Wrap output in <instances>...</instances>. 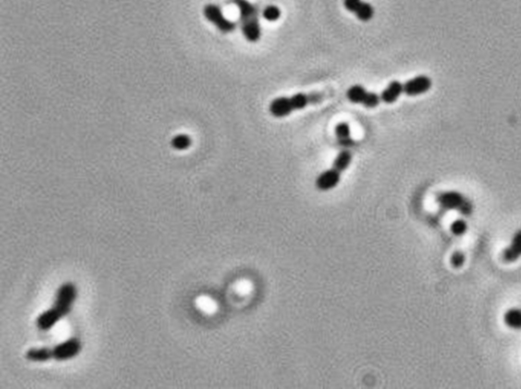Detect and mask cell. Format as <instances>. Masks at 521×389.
Returning <instances> with one entry per match:
<instances>
[{
    "instance_id": "obj_1",
    "label": "cell",
    "mask_w": 521,
    "mask_h": 389,
    "mask_svg": "<svg viewBox=\"0 0 521 389\" xmlns=\"http://www.w3.org/2000/svg\"><path fill=\"white\" fill-rule=\"evenodd\" d=\"M322 96L319 93H298L292 97H279L271 102L269 111L272 116L283 118L291 115L294 111L305 109L309 104L320 102Z\"/></svg>"
},
{
    "instance_id": "obj_2",
    "label": "cell",
    "mask_w": 521,
    "mask_h": 389,
    "mask_svg": "<svg viewBox=\"0 0 521 389\" xmlns=\"http://www.w3.org/2000/svg\"><path fill=\"white\" fill-rule=\"evenodd\" d=\"M235 4L240 11V22L244 37L251 43L260 41L262 30L258 9L248 0H235Z\"/></svg>"
},
{
    "instance_id": "obj_3",
    "label": "cell",
    "mask_w": 521,
    "mask_h": 389,
    "mask_svg": "<svg viewBox=\"0 0 521 389\" xmlns=\"http://www.w3.org/2000/svg\"><path fill=\"white\" fill-rule=\"evenodd\" d=\"M78 295L77 288L73 283H66L62 285L56 293L53 309H55L63 317L68 315L72 310V306L76 301Z\"/></svg>"
},
{
    "instance_id": "obj_4",
    "label": "cell",
    "mask_w": 521,
    "mask_h": 389,
    "mask_svg": "<svg viewBox=\"0 0 521 389\" xmlns=\"http://www.w3.org/2000/svg\"><path fill=\"white\" fill-rule=\"evenodd\" d=\"M346 98L353 104H360L366 108H376L381 103V96L374 92H369L361 85H355L346 92Z\"/></svg>"
},
{
    "instance_id": "obj_5",
    "label": "cell",
    "mask_w": 521,
    "mask_h": 389,
    "mask_svg": "<svg viewBox=\"0 0 521 389\" xmlns=\"http://www.w3.org/2000/svg\"><path fill=\"white\" fill-rule=\"evenodd\" d=\"M438 203L445 210H456L463 215H470L473 210L472 205L462 194L455 191L442 193L438 198Z\"/></svg>"
},
{
    "instance_id": "obj_6",
    "label": "cell",
    "mask_w": 521,
    "mask_h": 389,
    "mask_svg": "<svg viewBox=\"0 0 521 389\" xmlns=\"http://www.w3.org/2000/svg\"><path fill=\"white\" fill-rule=\"evenodd\" d=\"M205 18L222 33H231L237 29V24L226 19L219 7L208 5L204 9Z\"/></svg>"
},
{
    "instance_id": "obj_7",
    "label": "cell",
    "mask_w": 521,
    "mask_h": 389,
    "mask_svg": "<svg viewBox=\"0 0 521 389\" xmlns=\"http://www.w3.org/2000/svg\"><path fill=\"white\" fill-rule=\"evenodd\" d=\"M343 6L362 22L366 23L374 18L375 11L373 6L363 0H343Z\"/></svg>"
},
{
    "instance_id": "obj_8",
    "label": "cell",
    "mask_w": 521,
    "mask_h": 389,
    "mask_svg": "<svg viewBox=\"0 0 521 389\" xmlns=\"http://www.w3.org/2000/svg\"><path fill=\"white\" fill-rule=\"evenodd\" d=\"M82 346L78 339H70L66 342L61 343L52 349L53 358L60 361L69 360L75 358L81 351Z\"/></svg>"
},
{
    "instance_id": "obj_9",
    "label": "cell",
    "mask_w": 521,
    "mask_h": 389,
    "mask_svg": "<svg viewBox=\"0 0 521 389\" xmlns=\"http://www.w3.org/2000/svg\"><path fill=\"white\" fill-rule=\"evenodd\" d=\"M432 80L427 76H418L403 84V94L416 97L427 93L432 88Z\"/></svg>"
},
{
    "instance_id": "obj_10",
    "label": "cell",
    "mask_w": 521,
    "mask_h": 389,
    "mask_svg": "<svg viewBox=\"0 0 521 389\" xmlns=\"http://www.w3.org/2000/svg\"><path fill=\"white\" fill-rule=\"evenodd\" d=\"M340 182V172L335 170L334 168L331 170H327L322 173L316 181V185L320 190H330L338 185Z\"/></svg>"
},
{
    "instance_id": "obj_11",
    "label": "cell",
    "mask_w": 521,
    "mask_h": 389,
    "mask_svg": "<svg viewBox=\"0 0 521 389\" xmlns=\"http://www.w3.org/2000/svg\"><path fill=\"white\" fill-rule=\"evenodd\" d=\"M63 316L57 312L55 309L50 308L49 310L43 312L37 319V327L40 331L46 332L51 330L55 324L59 322Z\"/></svg>"
},
{
    "instance_id": "obj_12",
    "label": "cell",
    "mask_w": 521,
    "mask_h": 389,
    "mask_svg": "<svg viewBox=\"0 0 521 389\" xmlns=\"http://www.w3.org/2000/svg\"><path fill=\"white\" fill-rule=\"evenodd\" d=\"M335 136L338 144L343 148H351L355 145V141L352 138V129L349 123H338L335 127Z\"/></svg>"
},
{
    "instance_id": "obj_13",
    "label": "cell",
    "mask_w": 521,
    "mask_h": 389,
    "mask_svg": "<svg viewBox=\"0 0 521 389\" xmlns=\"http://www.w3.org/2000/svg\"><path fill=\"white\" fill-rule=\"evenodd\" d=\"M403 94V84L399 81L391 82L381 93V100L386 104L395 103Z\"/></svg>"
},
{
    "instance_id": "obj_14",
    "label": "cell",
    "mask_w": 521,
    "mask_h": 389,
    "mask_svg": "<svg viewBox=\"0 0 521 389\" xmlns=\"http://www.w3.org/2000/svg\"><path fill=\"white\" fill-rule=\"evenodd\" d=\"M521 256V231L517 232L511 245L504 251L503 259L506 263H513Z\"/></svg>"
},
{
    "instance_id": "obj_15",
    "label": "cell",
    "mask_w": 521,
    "mask_h": 389,
    "mask_svg": "<svg viewBox=\"0 0 521 389\" xmlns=\"http://www.w3.org/2000/svg\"><path fill=\"white\" fill-rule=\"evenodd\" d=\"M352 161H353L352 153L349 150H343L335 158L334 163H333V168L341 173L351 166Z\"/></svg>"
},
{
    "instance_id": "obj_16",
    "label": "cell",
    "mask_w": 521,
    "mask_h": 389,
    "mask_svg": "<svg viewBox=\"0 0 521 389\" xmlns=\"http://www.w3.org/2000/svg\"><path fill=\"white\" fill-rule=\"evenodd\" d=\"M26 357L30 361L34 362H44L53 358V353L51 349L48 348H38V349H30Z\"/></svg>"
},
{
    "instance_id": "obj_17",
    "label": "cell",
    "mask_w": 521,
    "mask_h": 389,
    "mask_svg": "<svg viewBox=\"0 0 521 389\" xmlns=\"http://www.w3.org/2000/svg\"><path fill=\"white\" fill-rule=\"evenodd\" d=\"M505 323L511 329H521V310L510 309L505 314Z\"/></svg>"
},
{
    "instance_id": "obj_18",
    "label": "cell",
    "mask_w": 521,
    "mask_h": 389,
    "mask_svg": "<svg viewBox=\"0 0 521 389\" xmlns=\"http://www.w3.org/2000/svg\"><path fill=\"white\" fill-rule=\"evenodd\" d=\"M191 144H192V141H191L190 137L185 136V135L177 136L171 142L172 147L179 151H184V150L189 149Z\"/></svg>"
},
{
    "instance_id": "obj_19",
    "label": "cell",
    "mask_w": 521,
    "mask_h": 389,
    "mask_svg": "<svg viewBox=\"0 0 521 389\" xmlns=\"http://www.w3.org/2000/svg\"><path fill=\"white\" fill-rule=\"evenodd\" d=\"M263 17L268 22H276L281 17V11L276 6H269L264 10Z\"/></svg>"
},
{
    "instance_id": "obj_20",
    "label": "cell",
    "mask_w": 521,
    "mask_h": 389,
    "mask_svg": "<svg viewBox=\"0 0 521 389\" xmlns=\"http://www.w3.org/2000/svg\"><path fill=\"white\" fill-rule=\"evenodd\" d=\"M467 230H468V225L465 221H462V220H457V221L453 222V224L451 225V232L456 236H461L463 234H466Z\"/></svg>"
},
{
    "instance_id": "obj_21",
    "label": "cell",
    "mask_w": 521,
    "mask_h": 389,
    "mask_svg": "<svg viewBox=\"0 0 521 389\" xmlns=\"http://www.w3.org/2000/svg\"><path fill=\"white\" fill-rule=\"evenodd\" d=\"M198 304L202 310H204L208 313H212L216 310V304L213 302V300H211L209 298L203 297V298L199 299Z\"/></svg>"
},
{
    "instance_id": "obj_22",
    "label": "cell",
    "mask_w": 521,
    "mask_h": 389,
    "mask_svg": "<svg viewBox=\"0 0 521 389\" xmlns=\"http://www.w3.org/2000/svg\"><path fill=\"white\" fill-rule=\"evenodd\" d=\"M465 261H466V256L463 253L457 251V252H454L453 255L451 256V265L454 267V268H460L462 267V265L465 264Z\"/></svg>"
},
{
    "instance_id": "obj_23",
    "label": "cell",
    "mask_w": 521,
    "mask_h": 389,
    "mask_svg": "<svg viewBox=\"0 0 521 389\" xmlns=\"http://www.w3.org/2000/svg\"><path fill=\"white\" fill-rule=\"evenodd\" d=\"M237 288L241 294H248L252 291V284L249 281H241Z\"/></svg>"
}]
</instances>
